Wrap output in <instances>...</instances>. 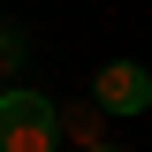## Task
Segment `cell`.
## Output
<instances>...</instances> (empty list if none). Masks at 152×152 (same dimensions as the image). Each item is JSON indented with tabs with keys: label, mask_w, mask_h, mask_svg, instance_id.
Listing matches in <instances>:
<instances>
[{
	"label": "cell",
	"mask_w": 152,
	"mask_h": 152,
	"mask_svg": "<svg viewBox=\"0 0 152 152\" xmlns=\"http://www.w3.org/2000/svg\"><path fill=\"white\" fill-rule=\"evenodd\" d=\"M61 145V107L46 91L8 84L0 91V152H53Z\"/></svg>",
	"instance_id": "1"
},
{
	"label": "cell",
	"mask_w": 152,
	"mask_h": 152,
	"mask_svg": "<svg viewBox=\"0 0 152 152\" xmlns=\"http://www.w3.org/2000/svg\"><path fill=\"white\" fill-rule=\"evenodd\" d=\"M91 99L107 114H152V76L137 69V61H107L99 84H91Z\"/></svg>",
	"instance_id": "2"
},
{
	"label": "cell",
	"mask_w": 152,
	"mask_h": 152,
	"mask_svg": "<svg viewBox=\"0 0 152 152\" xmlns=\"http://www.w3.org/2000/svg\"><path fill=\"white\" fill-rule=\"evenodd\" d=\"M107 122H114V114L99 107V99H91V107H61V145H69V152H99V145H107Z\"/></svg>",
	"instance_id": "3"
},
{
	"label": "cell",
	"mask_w": 152,
	"mask_h": 152,
	"mask_svg": "<svg viewBox=\"0 0 152 152\" xmlns=\"http://www.w3.org/2000/svg\"><path fill=\"white\" fill-rule=\"evenodd\" d=\"M23 53H31V46H23V31H8V23H0V91L23 76Z\"/></svg>",
	"instance_id": "4"
},
{
	"label": "cell",
	"mask_w": 152,
	"mask_h": 152,
	"mask_svg": "<svg viewBox=\"0 0 152 152\" xmlns=\"http://www.w3.org/2000/svg\"><path fill=\"white\" fill-rule=\"evenodd\" d=\"M99 152H114V145H99Z\"/></svg>",
	"instance_id": "5"
}]
</instances>
